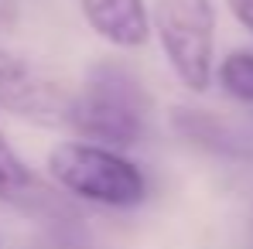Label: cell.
I'll return each mask as SVG.
<instances>
[{
  "instance_id": "1",
  "label": "cell",
  "mask_w": 253,
  "mask_h": 249,
  "mask_svg": "<svg viewBox=\"0 0 253 249\" xmlns=\"http://www.w3.org/2000/svg\"><path fill=\"white\" fill-rule=\"evenodd\" d=\"M151 120V96L144 82L120 62H99L72 92L69 130L99 147L120 150L140 143Z\"/></svg>"
},
{
  "instance_id": "2",
  "label": "cell",
  "mask_w": 253,
  "mask_h": 249,
  "mask_svg": "<svg viewBox=\"0 0 253 249\" xmlns=\"http://www.w3.org/2000/svg\"><path fill=\"white\" fill-rule=\"evenodd\" d=\"M48 171L65 191L96 205L133 208L147 198V178L140 174V167L99 143H58L48 154Z\"/></svg>"
},
{
  "instance_id": "3",
  "label": "cell",
  "mask_w": 253,
  "mask_h": 249,
  "mask_svg": "<svg viewBox=\"0 0 253 249\" xmlns=\"http://www.w3.org/2000/svg\"><path fill=\"white\" fill-rule=\"evenodd\" d=\"M154 31L171 69L192 92L209 89L215 51V10L212 0H158Z\"/></svg>"
},
{
  "instance_id": "4",
  "label": "cell",
  "mask_w": 253,
  "mask_h": 249,
  "mask_svg": "<svg viewBox=\"0 0 253 249\" xmlns=\"http://www.w3.org/2000/svg\"><path fill=\"white\" fill-rule=\"evenodd\" d=\"M69 106H72V89L55 82L21 55L0 48V109L3 113L17 120H31L38 126H65Z\"/></svg>"
},
{
  "instance_id": "5",
  "label": "cell",
  "mask_w": 253,
  "mask_h": 249,
  "mask_svg": "<svg viewBox=\"0 0 253 249\" xmlns=\"http://www.w3.org/2000/svg\"><path fill=\"white\" fill-rule=\"evenodd\" d=\"M89 28L117 48H140L151 35L144 0H79Z\"/></svg>"
},
{
  "instance_id": "6",
  "label": "cell",
  "mask_w": 253,
  "mask_h": 249,
  "mask_svg": "<svg viewBox=\"0 0 253 249\" xmlns=\"http://www.w3.org/2000/svg\"><path fill=\"white\" fill-rule=\"evenodd\" d=\"M0 202L17 205L24 212H55V191H48L38 174L17 157V150L7 143L3 130H0Z\"/></svg>"
},
{
  "instance_id": "7",
  "label": "cell",
  "mask_w": 253,
  "mask_h": 249,
  "mask_svg": "<svg viewBox=\"0 0 253 249\" xmlns=\"http://www.w3.org/2000/svg\"><path fill=\"white\" fill-rule=\"evenodd\" d=\"M174 130L188 137L199 147H209L215 154H247V140L233 123L202 113V109H178L174 113Z\"/></svg>"
},
{
  "instance_id": "8",
  "label": "cell",
  "mask_w": 253,
  "mask_h": 249,
  "mask_svg": "<svg viewBox=\"0 0 253 249\" xmlns=\"http://www.w3.org/2000/svg\"><path fill=\"white\" fill-rule=\"evenodd\" d=\"M219 85L240 99V103H253V51H233L222 58L219 65Z\"/></svg>"
},
{
  "instance_id": "9",
  "label": "cell",
  "mask_w": 253,
  "mask_h": 249,
  "mask_svg": "<svg viewBox=\"0 0 253 249\" xmlns=\"http://www.w3.org/2000/svg\"><path fill=\"white\" fill-rule=\"evenodd\" d=\"M226 3H229L233 17H236L247 31H253V0H226Z\"/></svg>"
},
{
  "instance_id": "10",
  "label": "cell",
  "mask_w": 253,
  "mask_h": 249,
  "mask_svg": "<svg viewBox=\"0 0 253 249\" xmlns=\"http://www.w3.org/2000/svg\"><path fill=\"white\" fill-rule=\"evenodd\" d=\"M14 17H17V0H0V24L7 28L14 24Z\"/></svg>"
}]
</instances>
